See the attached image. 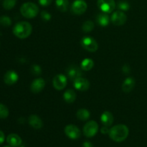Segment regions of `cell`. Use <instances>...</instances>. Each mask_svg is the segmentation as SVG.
Segmentation results:
<instances>
[{"instance_id":"cell-1","label":"cell","mask_w":147,"mask_h":147,"mask_svg":"<svg viewBox=\"0 0 147 147\" xmlns=\"http://www.w3.org/2000/svg\"><path fill=\"white\" fill-rule=\"evenodd\" d=\"M129 131L127 126L123 124L116 125L109 130V136L116 142H121L126 140L129 136Z\"/></svg>"},{"instance_id":"cell-2","label":"cell","mask_w":147,"mask_h":147,"mask_svg":"<svg viewBox=\"0 0 147 147\" xmlns=\"http://www.w3.org/2000/svg\"><path fill=\"white\" fill-rule=\"evenodd\" d=\"M32 27L27 22H20L14 25L13 28V33L17 37L20 39H25L31 34Z\"/></svg>"},{"instance_id":"cell-3","label":"cell","mask_w":147,"mask_h":147,"mask_svg":"<svg viewBox=\"0 0 147 147\" xmlns=\"http://www.w3.org/2000/svg\"><path fill=\"white\" fill-rule=\"evenodd\" d=\"M20 12L25 18L32 19L38 14L39 8L34 3L26 2L21 6Z\"/></svg>"},{"instance_id":"cell-4","label":"cell","mask_w":147,"mask_h":147,"mask_svg":"<svg viewBox=\"0 0 147 147\" xmlns=\"http://www.w3.org/2000/svg\"><path fill=\"white\" fill-rule=\"evenodd\" d=\"M81 45L85 50L90 53H94L98 48L97 42L91 37H84L81 40Z\"/></svg>"},{"instance_id":"cell-5","label":"cell","mask_w":147,"mask_h":147,"mask_svg":"<svg viewBox=\"0 0 147 147\" xmlns=\"http://www.w3.org/2000/svg\"><path fill=\"white\" fill-rule=\"evenodd\" d=\"M98 131V125L94 121L87 122L83 127V134L88 138L93 137Z\"/></svg>"},{"instance_id":"cell-6","label":"cell","mask_w":147,"mask_h":147,"mask_svg":"<svg viewBox=\"0 0 147 147\" xmlns=\"http://www.w3.org/2000/svg\"><path fill=\"white\" fill-rule=\"evenodd\" d=\"M98 7L104 13H111L114 10L116 3L114 0H98Z\"/></svg>"},{"instance_id":"cell-7","label":"cell","mask_w":147,"mask_h":147,"mask_svg":"<svg viewBox=\"0 0 147 147\" xmlns=\"http://www.w3.org/2000/svg\"><path fill=\"white\" fill-rule=\"evenodd\" d=\"M87 7V4L85 1H83V0H76L72 4L71 9L72 11L75 14L80 15V14H83V13L86 12Z\"/></svg>"},{"instance_id":"cell-8","label":"cell","mask_w":147,"mask_h":147,"mask_svg":"<svg viewBox=\"0 0 147 147\" xmlns=\"http://www.w3.org/2000/svg\"><path fill=\"white\" fill-rule=\"evenodd\" d=\"M67 78L62 74H58L53 78V84L55 88L57 90H61L64 89L67 86Z\"/></svg>"},{"instance_id":"cell-9","label":"cell","mask_w":147,"mask_h":147,"mask_svg":"<svg viewBox=\"0 0 147 147\" xmlns=\"http://www.w3.org/2000/svg\"><path fill=\"white\" fill-rule=\"evenodd\" d=\"M65 134L71 139H78L80 136V131L73 124H69L65 128Z\"/></svg>"},{"instance_id":"cell-10","label":"cell","mask_w":147,"mask_h":147,"mask_svg":"<svg viewBox=\"0 0 147 147\" xmlns=\"http://www.w3.org/2000/svg\"><path fill=\"white\" fill-rule=\"evenodd\" d=\"M111 20L113 24L116 26H121L126 23V20H127V17L123 11H116L112 14Z\"/></svg>"},{"instance_id":"cell-11","label":"cell","mask_w":147,"mask_h":147,"mask_svg":"<svg viewBox=\"0 0 147 147\" xmlns=\"http://www.w3.org/2000/svg\"><path fill=\"white\" fill-rule=\"evenodd\" d=\"M67 76H68L70 80H76L78 78L81 77L83 73H82L81 67H79L77 65H71L68 67L67 70Z\"/></svg>"},{"instance_id":"cell-12","label":"cell","mask_w":147,"mask_h":147,"mask_svg":"<svg viewBox=\"0 0 147 147\" xmlns=\"http://www.w3.org/2000/svg\"><path fill=\"white\" fill-rule=\"evenodd\" d=\"M74 87L80 91H86L90 87V83L87 79L80 77L74 80Z\"/></svg>"},{"instance_id":"cell-13","label":"cell","mask_w":147,"mask_h":147,"mask_svg":"<svg viewBox=\"0 0 147 147\" xmlns=\"http://www.w3.org/2000/svg\"><path fill=\"white\" fill-rule=\"evenodd\" d=\"M45 86V81L43 78H40L33 80L30 86V90L32 93H38L44 89Z\"/></svg>"},{"instance_id":"cell-14","label":"cell","mask_w":147,"mask_h":147,"mask_svg":"<svg viewBox=\"0 0 147 147\" xmlns=\"http://www.w3.org/2000/svg\"><path fill=\"white\" fill-rule=\"evenodd\" d=\"M18 74L14 70H9L4 76V81L8 86H12L18 80Z\"/></svg>"},{"instance_id":"cell-15","label":"cell","mask_w":147,"mask_h":147,"mask_svg":"<svg viewBox=\"0 0 147 147\" xmlns=\"http://www.w3.org/2000/svg\"><path fill=\"white\" fill-rule=\"evenodd\" d=\"M28 122L30 126L35 129H40L43 126L42 121L37 115H31L29 117Z\"/></svg>"},{"instance_id":"cell-16","label":"cell","mask_w":147,"mask_h":147,"mask_svg":"<svg viewBox=\"0 0 147 147\" xmlns=\"http://www.w3.org/2000/svg\"><path fill=\"white\" fill-rule=\"evenodd\" d=\"M7 142L12 147H17L22 144V139L16 134H11L7 137Z\"/></svg>"},{"instance_id":"cell-17","label":"cell","mask_w":147,"mask_h":147,"mask_svg":"<svg viewBox=\"0 0 147 147\" xmlns=\"http://www.w3.org/2000/svg\"><path fill=\"white\" fill-rule=\"evenodd\" d=\"M135 84H136V81H135V79L134 78H127L122 84V90L125 93H129L133 90Z\"/></svg>"},{"instance_id":"cell-18","label":"cell","mask_w":147,"mask_h":147,"mask_svg":"<svg viewBox=\"0 0 147 147\" xmlns=\"http://www.w3.org/2000/svg\"><path fill=\"white\" fill-rule=\"evenodd\" d=\"M113 116L111 112L105 111L103 112L100 116V121L102 123L106 126H110L113 123Z\"/></svg>"},{"instance_id":"cell-19","label":"cell","mask_w":147,"mask_h":147,"mask_svg":"<svg viewBox=\"0 0 147 147\" xmlns=\"http://www.w3.org/2000/svg\"><path fill=\"white\" fill-rule=\"evenodd\" d=\"M63 98H64V100H65L67 103H72L76 100V92L73 90H72V89H68V90H67L64 93Z\"/></svg>"},{"instance_id":"cell-20","label":"cell","mask_w":147,"mask_h":147,"mask_svg":"<svg viewBox=\"0 0 147 147\" xmlns=\"http://www.w3.org/2000/svg\"><path fill=\"white\" fill-rule=\"evenodd\" d=\"M96 21H97L98 24L102 27H106L108 24H109L110 22V19L108 14L102 13V14H99L96 17Z\"/></svg>"},{"instance_id":"cell-21","label":"cell","mask_w":147,"mask_h":147,"mask_svg":"<svg viewBox=\"0 0 147 147\" xmlns=\"http://www.w3.org/2000/svg\"><path fill=\"white\" fill-rule=\"evenodd\" d=\"M93 66H94V63H93V60L90 58L84 59L80 64V67L82 70H86V71L91 70Z\"/></svg>"},{"instance_id":"cell-22","label":"cell","mask_w":147,"mask_h":147,"mask_svg":"<svg viewBox=\"0 0 147 147\" xmlns=\"http://www.w3.org/2000/svg\"><path fill=\"white\" fill-rule=\"evenodd\" d=\"M76 116L80 121H86L90 118V112L85 109H81L78 111Z\"/></svg>"},{"instance_id":"cell-23","label":"cell","mask_w":147,"mask_h":147,"mask_svg":"<svg viewBox=\"0 0 147 147\" xmlns=\"http://www.w3.org/2000/svg\"><path fill=\"white\" fill-rule=\"evenodd\" d=\"M55 4L57 8L60 10V11L65 12L67 10L69 5L68 0H56Z\"/></svg>"},{"instance_id":"cell-24","label":"cell","mask_w":147,"mask_h":147,"mask_svg":"<svg viewBox=\"0 0 147 147\" xmlns=\"http://www.w3.org/2000/svg\"><path fill=\"white\" fill-rule=\"evenodd\" d=\"M94 29V23L90 20L85 22L82 26V30L85 32H90Z\"/></svg>"},{"instance_id":"cell-25","label":"cell","mask_w":147,"mask_h":147,"mask_svg":"<svg viewBox=\"0 0 147 147\" xmlns=\"http://www.w3.org/2000/svg\"><path fill=\"white\" fill-rule=\"evenodd\" d=\"M17 0H4L3 1V7L7 10H10L15 6Z\"/></svg>"},{"instance_id":"cell-26","label":"cell","mask_w":147,"mask_h":147,"mask_svg":"<svg viewBox=\"0 0 147 147\" xmlns=\"http://www.w3.org/2000/svg\"><path fill=\"white\" fill-rule=\"evenodd\" d=\"M9 110L6 106L0 103V119H4L8 117Z\"/></svg>"},{"instance_id":"cell-27","label":"cell","mask_w":147,"mask_h":147,"mask_svg":"<svg viewBox=\"0 0 147 147\" xmlns=\"http://www.w3.org/2000/svg\"><path fill=\"white\" fill-rule=\"evenodd\" d=\"M11 20L7 16H1L0 17V25L3 26V27H9L11 25Z\"/></svg>"},{"instance_id":"cell-28","label":"cell","mask_w":147,"mask_h":147,"mask_svg":"<svg viewBox=\"0 0 147 147\" xmlns=\"http://www.w3.org/2000/svg\"><path fill=\"white\" fill-rule=\"evenodd\" d=\"M118 8L122 11H128L130 8V5L126 1H120L118 3Z\"/></svg>"},{"instance_id":"cell-29","label":"cell","mask_w":147,"mask_h":147,"mask_svg":"<svg viewBox=\"0 0 147 147\" xmlns=\"http://www.w3.org/2000/svg\"><path fill=\"white\" fill-rule=\"evenodd\" d=\"M31 73L34 76H39L42 73L41 67L37 65H34L31 67Z\"/></svg>"},{"instance_id":"cell-30","label":"cell","mask_w":147,"mask_h":147,"mask_svg":"<svg viewBox=\"0 0 147 147\" xmlns=\"http://www.w3.org/2000/svg\"><path fill=\"white\" fill-rule=\"evenodd\" d=\"M41 17L45 21H49L51 19V15L50 13H48L46 11H43L41 12Z\"/></svg>"},{"instance_id":"cell-31","label":"cell","mask_w":147,"mask_h":147,"mask_svg":"<svg viewBox=\"0 0 147 147\" xmlns=\"http://www.w3.org/2000/svg\"><path fill=\"white\" fill-rule=\"evenodd\" d=\"M53 0H39V3L41 6L43 7H47L52 3Z\"/></svg>"},{"instance_id":"cell-32","label":"cell","mask_w":147,"mask_h":147,"mask_svg":"<svg viewBox=\"0 0 147 147\" xmlns=\"http://www.w3.org/2000/svg\"><path fill=\"white\" fill-rule=\"evenodd\" d=\"M122 70H123V73H126V74H129V72H130L131 70V68L130 67H129V65H125L122 67Z\"/></svg>"},{"instance_id":"cell-33","label":"cell","mask_w":147,"mask_h":147,"mask_svg":"<svg viewBox=\"0 0 147 147\" xmlns=\"http://www.w3.org/2000/svg\"><path fill=\"white\" fill-rule=\"evenodd\" d=\"M4 139H5L4 134L1 131H0V144H1L4 142Z\"/></svg>"},{"instance_id":"cell-34","label":"cell","mask_w":147,"mask_h":147,"mask_svg":"<svg viewBox=\"0 0 147 147\" xmlns=\"http://www.w3.org/2000/svg\"><path fill=\"white\" fill-rule=\"evenodd\" d=\"M109 130H110V129H109L107 128V126H105L104 127H103L101 129V133L102 134H109Z\"/></svg>"},{"instance_id":"cell-35","label":"cell","mask_w":147,"mask_h":147,"mask_svg":"<svg viewBox=\"0 0 147 147\" xmlns=\"http://www.w3.org/2000/svg\"><path fill=\"white\" fill-rule=\"evenodd\" d=\"M83 147H93V146L90 142H85L83 144Z\"/></svg>"},{"instance_id":"cell-36","label":"cell","mask_w":147,"mask_h":147,"mask_svg":"<svg viewBox=\"0 0 147 147\" xmlns=\"http://www.w3.org/2000/svg\"><path fill=\"white\" fill-rule=\"evenodd\" d=\"M4 147H12V146H10V145H9V146H4Z\"/></svg>"}]
</instances>
